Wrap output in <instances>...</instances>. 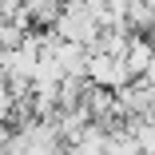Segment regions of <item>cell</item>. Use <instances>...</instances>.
Listing matches in <instances>:
<instances>
[{
    "label": "cell",
    "mask_w": 155,
    "mask_h": 155,
    "mask_svg": "<svg viewBox=\"0 0 155 155\" xmlns=\"http://www.w3.org/2000/svg\"><path fill=\"white\" fill-rule=\"evenodd\" d=\"M64 4H76V0H64Z\"/></svg>",
    "instance_id": "52a82bcc"
},
{
    "label": "cell",
    "mask_w": 155,
    "mask_h": 155,
    "mask_svg": "<svg viewBox=\"0 0 155 155\" xmlns=\"http://www.w3.org/2000/svg\"><path fill=\"white\" fill-rule=\"evenodd\" d=\"M151 119H155V111H151Z\"/></svg>",
    "instance_id": "ba28073f"
},
{
    "label": "cell",
    "mask_w": 155,
    "mask_h": 155,
    "mask_svg": "<svg viewBox=\"0 0 155 155\" xmlns=\"http://www.w3.org/2000/svg\"><path fill=\"white\" fill-rule=\"evenodd\" d=\"M127 24L135 28L139 36H151V32H155V4H147V0H131V8H127Z\"/></svg>",
    "instance_id": "3957f363"
},
{
    "label": "cell",
    "mask_w": 155,
    "mask_h": 155,
    "mask_svg": "<svg viewBox=\"0 0 155 155\" xmlns=\"http://www.w3.org/2000/svg\"><path fill=\"white\" fill-rule=\"evenodd\" d=\"M52 32L60 36V40H80V44H100V20H96V12H91L84 0H76V4H64V12L56 16V24H52Z\"/></svg>",
    "instance_id": "6da1fadb"
},
{
    "label": "cell",
    "mask_w": 155,
    "mask_h": 155,
    "mask_svg": "<svg viewBox=\"0 0 155 155\" xmlns=\"http://www.w3.org/2000/svg\"><path fill=\"white\" fill-rule=\"evenodd\" d=\"M127 68H131V76H143L147 68H151V60H155V44H151V36H135V44L127 48Z\"/></svg>",
    "instance_id": "7a4b0ae2"
},
{
    "label": "cell",
    "mask_w": 155,
    "mask_h": 155,
    "mask_svg": "<svg viewBox=\"0 0 155 155\" xmlns=\"http://www.w3.org/2000/svg\"><path fill=\"white\" fill-rule=\"evenodd\" d=\"M24 8L32 12V20H36L40 28H52L56 16L64 12V0H24Z\"/></svg>",
    "instance_id": "277c9868"
},
{
    "label": "cell",
    "mask_w": 155,
    "mask_h": 155,
    "mask_svg": "<svg viewBox=\"0 0 155 155\" xmlns=\"http://www.w3.org/2000/svg\"><path fill=\"white\" fill-rule=\"evenodd\" d=\"M4 24H8V20H4V12H0V32H4Z\"/></svg>",
    "instance_id": "8992f818"
},
{
    "label": "cell",
    "mask_w": 155,
    "mask_h": 155,
    "mask_svg": "<svg viewBox=\"0 0 155 155\" xmlns=\"http://www.w3.org/2000/svg\"><path fill=\"white\" fill-rule=\"evenodd\" d=\"M84 4H87L91 12H104V8H107V0H84Z\"/></svg>",
    "instance_id": "5b68a950"
}]
</instances>
